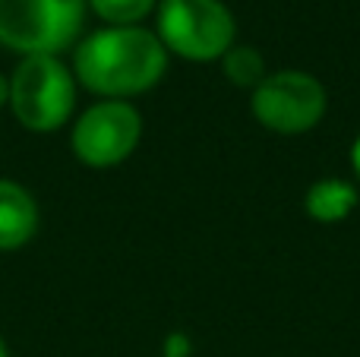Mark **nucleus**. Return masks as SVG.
I'll return each mask as SVG.
<instances>
[{"label": "nucleus", "instance_id": "4468645a", "mask_svg": "<svg viewBox=\"0 0 360 357\" xmlns=\"http://www.w3.org/2000/svg\"><path fill=\"white\" fill-rule=\"evenodd\" d=\"M0 357H10V354H6V345H4V339H0Z\"/></svg>", "mask_w": 360, "mask_h": 357}, {"label": "nucleus", "instance_id": "0eeeda50", "mask_svg": "<svg viewBox=\"0 0 360 357\" xmlns=\"http://www.w3.org/2000/svg\"><path fill=\"white\" fill-rule=\"evenodd\" d=\"M38 231V206L25 187L0 181V250H19Z\"/></svg>", "mask_w": 360, "mask_h": 357}, {"label": "nucleus", "instance_id": "7ed1b4c3", "mask_svg": "<svg viewBox=\"0 0 360 357\" xmlns=\"http://www.w3.org/2000/svg\"><path fill=\"white\" fill-rule=\"evenodd\" d=\"M13 117L32 133H54L73 117L76 76L60 57L29 54L10 76Z\"/></svg>", "mask_w": 360, "mask_h": 357}, {"label": "nucleus", "instance_id": "20e7f679", "mask_svg": "<svg viewBox=\"0 0 360 357\" xmlns=\"http://www.w3.org/2000/svg\"><path fill=\"white\" fill-rule=\"evenodd\" d=\"M86 0H0V44L29 54H60L79 38Z\"/></svg>", "mask_w": 360, "mask_h": 357}, {"label": "nucleus", "instance_id": "f8f14e48", "mask_svg": "<svg viewBox=\"0 0 360 357\" xmlns=\"http://www.w3.org/2000/svg\"><path fill=\"white\" fill-rule=\"evenodd\" d=\"M351 171H354V177H360V133H357L354 145H351Z\"/></svg>", "mask_w": 360, "mask_h": 357}, {"label": "nucleus", "instance_id": "9d476101", "mask_svg": "<svg viewBox=\"0 0 360 357\" xmlns=\"http://www.w3.org/2000/svg\"><path fill=\"white\" fill-rule=\"evenodd\" d=\"M86 4L108 25H139L149 13H155L158 0H86Z\"/></svg>", "mask_w": 360, "mask_h": 357}, {"label": "nucleus", "instance_id": "f03ea898", "mask_svg": "<svg viewBox=\"0 0 360 357\" xmlns=\"http://www.w3.org/2000/svg\"><path fill=\"white\" fill-rule=\"evenodd\" d=\"M155 35L168 54L212 63L237 44V19L224 0H162L155 6Z\"/></svg>", "mask_w": 360, "mask_h": 357}, {"label": "nucleus", "instance_id": "1a4fd4ad", "mask_svg": "<svg viewBox=\"0 0 360 357\" xmlns=\"http://www.w3.org/2000/svg\"><path fill=\"white\" fill-rule=\"evenodd\" d=\"M221 70H224V79H228L231 86L250 89V92L269 76L266 60H262V54L253 48V44H234V48L221 57Z\"/></svg>", "mask_w": 360, "mask_h": 357}, {"label": "nucleus", "instance_id": "f257e3e1", "mask_svg": "<svg viewBox=\"0 0 360 357\" xmlns=\"http://www.w3.org/2000/svg\"><path fill=\"white\" fill-rule=\"evenodd\" d=\"M168 51L162 38L143 25H108L76 44L73 76L101 98L127 101L162 82Z\"/></svg>", "mask_w": 360, "mask_h": 357}, {"label": "nucleus", "instance_id": "423d86ee", "mask_svg": "<svg viewBox=\"0 0 360 357\" xmlns=\"http://www.w3.org/2000/svg\"><path fill=\"white\" fill-rule=\"evenodd\" d=\"M143 139V114L130 101L105 98L79 114L73 124V155L89 168H114L136 152Z\"/></svg>", "mask_w": 360, "mask_h": 357}, {"label": "nucleus", "instance_id": "9b49d317", "mask_svg": "<svg viewBox=\"0 0 360 357\" xmlns=\"http://www.w3.org/2000/svg\"><path fill=\"white\" fill-rule=\"evenodd\" d=\"M162 357H193V339L186 332H168L162 342Z\"/></svg>", "mask_w": 360, "mask_h": 357}, {"label": "nucleus", "instance_id": "ddd939ff", "mask_svg": "<svg viewBox=\"0 0 360 357\" xmlns=\"http://www.w3.org/2000/svg\"><path fill=\"white\" fill-rule=\"evenodd\" d=\"M0 105H10V79L0 73Z\"/></svg>", "mask_w": 360, "mask_h": 357}, {"label": "nucleus", "instance_id": "39448f33", "mask_svg": "<svg viewBox=\"0 0 360 357\" xmlns=\"http://www.w3.org/2000/svg\"><path fill=\"white\" fill-rule=\"evenodd\" d=\"M256 124L278 136H304L323 124L329 92L307 70H275L250 92Z\"/></svg>", "mask_w": 360, "mask_h": 357}, {"label": "nucleus", "instance_id": "6e6552de", "mask_svg": "<svg viewBox=\"0 0 360 357\" xmlns=\"http://www.w3.org/2000/svg\"><path fill=\"white\" fill-rule=\"evenodd\" d=\"M357 183L345 177H323L304 193V212L319 225H338L357 209Z\"/></svg>", "mask_w": 360, "mask_h": 357}]
</instances>
